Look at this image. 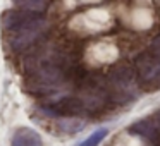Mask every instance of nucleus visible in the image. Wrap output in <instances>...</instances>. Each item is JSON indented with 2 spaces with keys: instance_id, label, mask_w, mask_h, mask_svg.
Here are the masks:
<instances>
[{
  "instance_id": "nucleus-1",
  "label": "nucleus",
  "mask_w": 160,
  "mask_h": 146,
  "mask_svg": "<svg viewBox=\"0 0 160 146\" xmlns=\"http://www.w3.org/2000/svg\"><path fill=\"white\" fill-rule=\"evenodd\" d=\"M4 33L14 52H22L33 46L48 29V21L43 14L28 11H9L2 17Z\"/></svg>"
},
{
  "instance_id": "nucleus-2",
  "label": "nucleus",
  "mask_w": 160,
  "mask_h": 146,
  "mask_svg": "<svg viewBox=\"0 0 160 146\" xmlns=\"http://www.w3.org/2000/svg\"><path fill=\"white\" fill-rule=\"evenodd\" d=\"M107 88L112 103H129L139 95L136 74L128 66H117L107 77Z\"/></svg>"
},
{
  "instance_id": "nucleus-3",
  "label": "nucleus",
  "mask_w": 160,
  "mask_h": 146,
  "mask_svg": "<svg viewBox=\"0 0 160 146\" xmlns=\"http://www.w3.org/2000/svg\"><path fill=\"white\" fill-rule=\"evenodd\" d=\"M136 71H138L139 83L153 86L160 84V57L153 52H143L136 59Z\"/></svg>"
},
{
  "instance_id": "nucleus-4",
  "label": "nucleus",
  "mask_w": 160,
  "mask_h": 146,
  "mask_svg": "<svg viewBox=\"0 0 160 146\" xmlns=\"http://www.w3.org/2000/svg\"><path fill=\"white\" fill-rule=\"evenodd\" d=\"M131 132L145 138L152 146H160V110L157 115L136 122L131 125Z\"/></svg>"
},
{
  "instance_id": "nucleus-5",
  "label": "nucleus",
  "mask_w": 160,
  "mask_h": 146,
  "mask_svg": "<svg viewBox=\"0 0 160 146\" xmlns=\"http://www.w3.org/2000/svg\"><path fill=\"white\" fill-rule=\"evenodd\" d=\"M11 146H43L42 136L31 127H21L14 132Z\"/></svg>"
},
{
  "instance_id": "nucleus-6",
  "label": "nucleus",
  "mask_w": 160,
  "mask_h": 146,
  "mask_svg": "<svg viewBox=\"0 0 160 146\" xmlns=\"http://www.w3.org/2000/svg\"><path fill=\"white\" fill-rule=\"evenodd\" d=\"M16 5H18V7H22V11L35 12V14H43L50 4L48 2H43V0H40V2H35V0L29 2V0H26V2H16Z\"/></svg>"
},
{
  "instance_id": "nucleus-7",
  "label": "nucleus",
  "mask_w": 160,
  "mask_h": 146,
  "mask_svg": "<svg viewBox=\"0 0 160 146\" xmlns=\"http://www.w3.org/2000/svg\"><path fill=\"white\" fill-rule=\"evenodd\" d=\"M107 134H108V131L105 127H102V129H98V131L91 132V134L88 136L84 141H81L78 146H98L105 138H107Z\"/></svg>"
},
{
  "instance_id": "nucleus-8",
  "label": "nucleus",
  "mask_w": 160,
  "mask_h": 146,
  "mask_svg": "<svg viewBox=\"0 0 160 146\" xmlns=\"http://www.w3.org/2000/svg\"><path fill=\"white\" fill-rule=\"evenodd\" d=\"M152 52L155 53L157 57H160V36L153 40V43H152Z\"/></svg>"
}]
</instances>
